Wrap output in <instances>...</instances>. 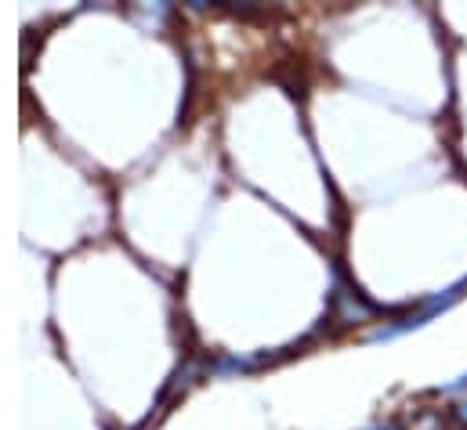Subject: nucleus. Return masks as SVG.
Instances as JSON below:
<instances>
[{
  "label": "nucleus",
  "mask_w": 467,
  "mask_h": 430,
  "mask_svg": "<svg viewBox=\"0 0 467 430\" xmlns=\"http://www.w3.org/2000/svg\"><path fill=\"white\" fill-rule=\"evenodd\" d=\"M457 420H461V424H467V402H461V405H457Z\"/></svg>",
  "instance_id": "f03ea898"
},
{
  "label": "nucleus",
  "mask_w": 467,
  "mask_h": 430,
  "mask_svg": "<svg viewBox=\"0 0 467 430\" xmlns=\"http://www.w3.org/2000/svg\"><path fill=\"white\" fill-rule=\"evenodd\" d=\"M446 394H467V376H461L457 384H450V387H446Z\"/></svg>",
  "instance_id": "f257e3e1"
},
{
  "label": "nucleus",
  "mask_w": 467,
  "mask_h": 430,
  "mask_svg": "<svg viewBox=\"0 0 467 430\" xmlns=\"http://www.w3.org/2000/svg\"><path fill=\"white\" fill-rule=\"evenodd\" d=\"M384 430H391V427H384Z\"/></svg>",
  "instance_id": "7ed1b4c3"
}]
</instances>
